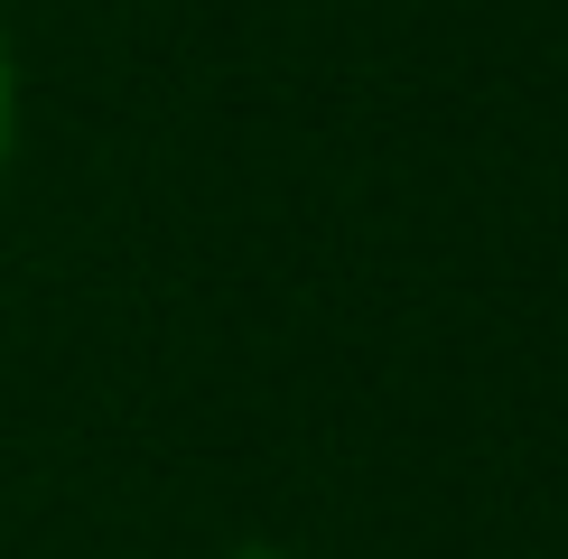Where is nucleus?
Wrapping results in <instances>:
<instances>
[{
  "label": "nucleus",
  "instance_id": "f257e3e1",
  "mask_svg": "<svg viewBox=\"0 0 568 559\" xmlns=\"http://www.w3.org/2000/svg\"><path fill=\"white\" fill-rule=\"evenodd\" d=\"M10 122H19V93H10V47H0V159H10Z\"/></svg>",
  "mask_w": 568,
  "mask_h": 559
}]
</instances>
